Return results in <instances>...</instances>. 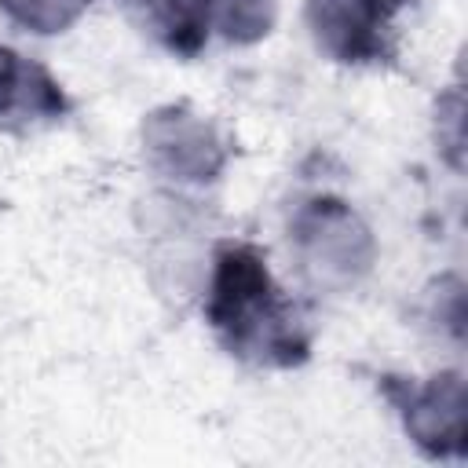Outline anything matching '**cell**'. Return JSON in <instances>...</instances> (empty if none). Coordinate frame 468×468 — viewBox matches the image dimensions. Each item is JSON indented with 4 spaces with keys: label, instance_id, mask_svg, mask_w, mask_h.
I'll use <instances>...</instances> for the list:
<instances>
[{
    "label": "cell",
    "instance_id": "cell-1",
    "mask_svg": "<svg viewBox=\"0 0 468 468\" xmlns=\"http://www.w3.org/2000/svg\"><path fill=\"white\" fill-rule=\"evenodd\" d=\"M208 322L223 347L256 366H296L307 358V333L292 300L274 285L263 256L249 245L216 252Z\"/></svg>",
    "mask_w": 468,
    "mask_h": 468
},
{
    "label": "cell",
    "instance_id": "cell-2",
    "mask_svg": "<svg viewBox=\"0 0 468 468\" xmlns=\"http://www.w3.org/2000/svg\"><path fill=\"white\" fill-rule=\"evenodd\" d=\"M303 271L322 285H347L373 260L369 230L344 201H311L292 227Z\"/></svg>",
    "mask_w": 468,
    "mask_h": 468
},
{
    "label": "cell",
    "instance_id": "cell-3",
    "mask_svg": "<svg viewBox=\"0 0 468 468\" xmlns=\"http://www.w3.org/2000/svg\"><path fill=\"white\" fill-rule=\"evenodd\" d=\"M388 0H307L314 44L340 62H373L388 55Z\"/></svg>",
    "mask_w": 468,
    "mask_h": 468
},
{
    "label": "cell",
    "instance_id": "cell-4",
    "mask_svg": "<svg viewBox=\"0 0 468 468\" xmlns=\"http://www.w3.org/2000/svg\"><path fill=\"white\" fill-rule=\"evenodd\" d=\"M146 154L150 161L172 179H212L223 165V146L208 121L186 110H157L146 128Z\"/></svg>",
    "mask_w": 468,
    "mask_h": 468
},
{
    "label": "cell",
    "instance_id": "cell-5",
    "mask_svg": "<svg viewBox=\"0 0 468 468\" xmlns=\"http://www.w3.org/2000/svg\"><path fill=\"white\" fill-rule=\"evenodd\" d=\"M406 431L428 453H457L464 446V380L457 373L431 377L420 388H402Z\"/></svg>",
    "mask_w": 468,
    "mask_h": 468
},
{
    "label": "cell",
    "instance_id": "cell-6",
    "mask_svg": "<svg viewBox=\"0 0 468 468\" xmlns=\"http://www.w3.org/2000/svg\"><path fill=\"white\" fill-rule=\"evenodd\" d=\"M62 88L29 58L0 48V117H58Z\"/></svg>",
    "mask_w": 468,
    "mask_h": 468
},
{
    "label": "cell",
    "instance_id": "cell-7",
    "mask_svg": "<svg viewBox=\"0 0 468 468\" xmlns=\"http://www.w3.org/2000/svg\"><path fill=\"white\" fill-rule=\"evenodd\" d=\"M143 22L172 48L183 55H194L205 37H208V22H205V4L201 0H128Z\"/></svg>",
    "mask_w": 468,
    "mask_h": 468
},
{
    "label": "cell",
    "instance_id": "cell-8",
    "mask_svg": "<svg viewBox=\"0 0 468 468\" xmlns=\"http://www.w3.org/2000/svg\"><path fill=\"white\" fill-rule=\"evenodd\" d=\"M208 29H219L234 44L260 40L274 22V0H201Z\"/></svg>",
    "mask_w": 468,
    "mask_h": 468
},
{
    "label": "cell",
    "instance_id": "cell-9",
    "mask_svg": "<svg viewBox=\"0 0 468 468\" xmlns=\"http://www.w3.org/2000/svg\"><path fill=\"white\" fill-rule=\"evenodd\" d=\"M0 4L18 26L33 33H58L69 22H77L80 11L88 7V0H0Z\"/></svg>",
    "mask_w": 468,
    "mask_h": 468
},
{
    "label": "cell",
    "instance_id": "cell-10",
    "mask_svg": "<svg viewBox=\"0 0 468 468\" xmlns=\"http://www.w3.org/2000/svg\"><path fill=\"white\" fill-rule=\"evenodd\" d=\"M388 4H391V7H402V4H406V0H388Z\"/></svg>",
    "mask_w": 468,
    "mask_h": 468
}]
</instances>
